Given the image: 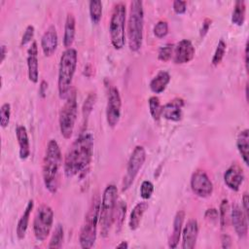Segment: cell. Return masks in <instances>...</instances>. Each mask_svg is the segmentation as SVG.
I'll return each mask as SVG.
<instances>
[{
	"label": "cell",
	"instance_id": "7a4b0ae2",
	"mask_svg": "<svg viewBox=\"0 0 249 249\" xmlns=\"http://www.w3.org/2000/svg\"><path fill=\"white\" fill-rule=\"evenodd\" d=\"M61 166L62 156L59 145L54 139H51L46 147L42 167L44 185L51 194H55L58 190Z\"/></svg>",
	"mask_w": 249,
	"mask_h": 249
},
{
	"label": "cell",
	"instance_id": "bcb514c9",
	"mask_svg": "<svg viewBox=\"0 0 249 249\" xmlns=\"http://www.w3.org/2000/svg\"><path fill=\"white\" fill-rule=\"evenodd\" d=\"M244 58H245V68L248 70V41H246L244 49Z\"/></svg>",
	"mask_w": 249,
	"mask_h": 249
},
{
	"label": "cell",
	"instance_id": "ba28073f",
	"mask_svg": "<svg viewBox=\"0 0 249 249\" xmlns=\"http://www.w3.org/2000/svg\"><path fill=\"white\" fill-rule=\"evenodd\" d=\"M78 114V102L77 92L75 89H72L66 98L64 105L59 112V129L61 135L65 139H69L74 131L75 123Z\"/></svg>",
	"mask_w": 249,
	"mask_h": 249
},
{
	"label": "cell",
	"instance_id": "c3c4849f",
	"mask_svg": "<svg viewBox=\"0 0 249 249\" xmlns=\"http://www.w3.org/2000/svg\"><path fill=\"white\" fill-rule=\"evenodd\" d=\"M116 247H117V248L126 249V248H128V244H127V242H126V241H122V242H121V243H119Z\"/></svg>",
	"mask_w": 249,
	"mask_h": 249
},
{
	"label": "cell",
	"instance_id": "9a60e30c",
	"mask_svg": "<svg viewBox=\"0 0 249 249\" xmlns=\"http://www.w3.org/2000/svg\"><path fill=\"white\" fill-rule=\"evenodd\" d=\"M184 100L182 98H174L161 106V117L168 121L179 122L183 118Z\"/></svg>",
	"mask_w": 249,
	"mask_h": 249
},
{
	"label": "cell",
	"instance_id": "5bb4252c",
	"mask_svg": "<svg viewBox=\"0 0 249 249\" xmlns=\"http://www.w3.org/2000/svg\"><path fill=\"white\" fill-rule=\"evenodd\" d=\"M224 181L231 191H238L244 181V172L239 164L232 163L224 173Z\"/></svg>",
	"mask_w": 249,
	"mask_h": 249
},
{
	"label": "cell",
	"instance_id": "ee69618b",
	"mask_svg": "<svg viewBox=\"0 0 249 249\" xmlns=\"http://www.w3.org/2000/svg\"><path fill=\"white\" fill-rule=\"evenodd\" d=\"M242 207H243V211L245 212V214L248 217V212H249V196H248V194L246 192L242 196Z\"/></svg>",
	"mask_w": 249,
	"mask_h": 249
},
{
	"label": "cell",
	"instance_id": "8fae6325",
	"mask_svg": "<svg viewBox=\"0 0 249 249\" xmlns=\"http://www.w3.org/2000/svg\"><path fill=\"white\" fill-rule=\"evenodd\" d=\"M122 98L119 89L112 86L107 91V105H106V121L110 127H115L121 118Z\"/></svg>",
	"mask_w": 249,
	"mask_h": 249
},
{
	"label": "cell",
	"instance_id": "ffe728a7",
	"mask_svg": "<svg viewBox=\"0 0 249 249\" xmlns=\"http://www.w3.org/2000/svg\"><path fill=\"white\" fill-rule=\"evenodd\" d=\"M16 135L19 146V158L26 160L30 156V144L27 129L24 125H18L16 127Z\"/></svg>",
	"mask_w": 249,
	"mask_h": 249
},
{
	"label": "cell",
	"instance_id": "d590c367",
	"mask_svg": "<svg viewBox=\"0 0 249 249\" xmlns=\"http://www.w3.org/2000/svg\"><path fill=\"white\" fill-rule=\"evenodd\" d=\"M11 119V105L4 103L0 109V124L3 128L7 127Z\"/></svg>",
	"mask_w": 249,
	"mask_h": 249
},
{
	"label": "cell",
	"instance_id": "8992f818",
	"mask_svg": "<svg viewBox=\"0 0 249 249\" xmlns=\"http://www.w3.org/2000/svg\"><path fill=\"white\" fill-rule=\"evenodd\" d=\"M118 189L114 184H109L103 191L100 201L99 227L102 237L109 235L110 230L114 224V215L117 206Z\"/></svg>",
	"mask_w": 249,
	"mask_h": 249
},
{
	"label": "cell",
	"instance_id": "7dc6e473",
	"mask_svg": "<svg viewBox=\"0 0 249 249\" xmlns=\"http://www.w3.org/2000/svg\"><path fill=\"white\" fill-rule=\"evenodd\" d=\"M8 53V50H7V47L5 45H2L1 46V58H0V61L3 62L5 57H6V54Z\"/></svg>",
	"mask_w": 249,
	"mask_h": 249
},
{
	"label": "cell",
	"instance_id": "1f68e13d",
	"mask_svg": "<svg viewBox=\"0 0 249 249\" xmlns=\"http://www.w3.org/2000/svg\"><path fill=\"white\" fill-rule=\"evenodd\" d=\"M229 201L227 198H224L220 204V210H219V221L221 228L224 229L228 226L229 221Z\"/></svg>",
	"mask_w": 249,
	"mask_h": 249
},
{
	"label": "cell",
	"instance_id": "277c9868",
	"mask_svg": "<svg viewBox=\"0 0 249 249\" xmlns=\"http://www.w3.org/2000/svg\"><path fill=\"white\" fill-rule=\"evenodd\" d=\"M77 60V51L73 48L66 49L60 56L58 66L57 89L58 95L61 99H66L71 90V84L76 71Z\"/></svg>",
	"mask_w": 249,
	"mask_h": 249
},
{
	"label": "cell",
	"instance_id": "d6a6232c",
	"mask_svg": "<svg viewBox=\"0 0 249 249\" xmlns=\"http://www.w3.org/2000/svg\"><path fill=\"white\" fill-rule=\"evenodd\" d=\"M226 49H227V45H226V42L223 40V39H220L218 45H217V48L215 50V53L213 54V57H212V65L214 66H217L223 59L224 55H225V53H226Z\"/></svg>",
	"mask_w": 249,
	"mask_h": 249
},
{
	"label": "cell",
	"instance_id": "60d3db41",
	"mask_svg": "<svg viewBox=\"0 0 249 249\" xmlns=\"http://www.w3.org/2000/svg\"><path fill=\"white\" fill-rule=\"evenodd\" d=\"M205 218L211 222H216L219 219V212L215 208H209L205 212Z\"/></svg>",
	"mask_w": 249,
	"mask_h": 249
},
{
	"label": "cell",
	"instance_id": "30bf717a",
	"mask_svg": "<svg viewBox=\"0 0 249 249\" xmlns=\"http://www.w3.org/2000/svg\"><path fill=\"white\" fill-rule=\"evenodd\" d=\"M145 160H146L145 148L141 145L136 146L133 149V151L129 157L128 162H127L126 172L124 176L123 183H122V191L123 192H124L130 188V186L134 182L138 172L142 168Z\"/></svg>",
	"mask_w": 249,
	"mask_h": 249
},
{
	"label": "cell",
	"instance_id": "3957f363",
	"mask_svg": "<svg viewBox=\"0 0 249 249\" xmlns=\"http://www.w3.org/2000/svg\"><path fill=\"white\" fill-rule=\"evenodd\" d=\"M100 196L98 193L91 197L89 209L85 215V220L79 235L80 246L84 249H89L94 245L97 234V226L99 225Z\"/></svg>",
	"mask_w": 249,
	"mask_h": 249
},
{
	"label": "cell",
	"instance_id": "cb8c5ba5",
	"mask_svg": "<svg viewBox=\"0 0 249 249\" xmlns=\"http://www.w3.org/2000/svg\"><path fill=\"white\" fill-rule=\"evenodd\" d=\"M76 34V20L72 13H68L64 24V34H63V46L68 49L71 48Z\"/></svg>",
	"mask_w": 249,
	"mask_h": 249
},
{
	"label": "cell",
	"instance_id": "4fadbf2b",
	"mask_svg": "<svg viewBox=\"0 0 249 249\" xmlns=\"http://www.w3.org/2000/svg\"><path fill=\"white\" fill-rule=\"evenodd\" d=\"M196 50L190 40L183 39L174 46L173 61L176 64H183L190 62L195 57Z\"/></svg>",
	"mask_w": 249,
	"mask_h": 249
},
{
	"label": "cell",
	"instance_id": "5b68a950",
	"mask_svg": "<svg viewBox=\"0 0 249 249\" xmlns=\"http://www.w3.org/2000/svg\"><path fill=\"white\" fill-rule=\"evenodd\" d=\"M144 29V9L141 0L130 2L127 20V41L130 51L137 52L142 47Z\"/></svg>",
	"mask_w": 249,
	"mask_h": 249
},
{
	"label": "cell",
	"instance_id": "52a82bcc",
	"mask_svg": "<svg viewBox=\"0 0 249 249\" xmlns=\"http://www.w3.org/2000/svg\"><path fill=\"white\" fill-rule=\"evenodd\" d=\"M125 5L120 2L114 6L109 23V34L111 44L116 50L123 49L125 43Z\"/></svg>",
	"mask_w": 249,
	"mask_h": 249
},
{
	"label": "cell",
	"instance_id": "ac0fdd59",
	"mask_svg": "<svg viewBox=\"0 0 249 249\" xmlns=\"http://www.w3.org/2000/svg\"><path fill=\"white\" fill-rule=\"evenodd\" d=\"M58 36L54 25H50L41 38V48L46 56H51L57 48Z\"/></svg>",
	"mask_w": 249,
	"mask_h": 249
},
{
	"label": "cell",
	"instance_id": "74e56055",
	"mask_svg": "<svg viewBox=\"0 0 249 249\" xmlns=\"http://www.w3.org/2000/svg\"><path fill=\"white\" fill-rule=\"evenodd\" d=\"M168 33V23L166 20H160L154 26V34L157 38L160 39L167 35Z\"/></svg>",
	"mask_w": 249,
	"mask_h": 249
},
{
	"label": "cell",
	"instance_id": "d4e9b609",
	"mask_svg": "<svg viewBox=\"0 0 249 249\" xmlns=\"http://www.w3.org/2000/svg\"><path fill=\"white\" fill-rule=\"evenodd\" d=\"M236 146L237 150L246 165H248L249 160V130L245 128L241 130L236 138Z\"/></svg>",
	"mask_w": 249,
	"mask_h": 249
},
{
	"label": "cell",
	"instance_id": "f35d334b",
	"mask_svg": "<svg viewBox=\"0 0 249 249\" xmlns=\"http://www.w3.org/2000/svg\"><path fill=\"white\" fill-rule=\"evenodd\" d=\"M34 32H35V28L33 25L29 24L26 26L25 30H24V33L21 37V42H20V45L21 46H25L27 45L29 42H31L33 36H34Z\"/></svg>",
	"mask_w": 249,
	"mask_h": 249
},
{
	"label": "cell",
	"instance_id": "f6af8a7d",
	"mask_svg": "<svg viewBox=\"0 0 249 249\" xmlns=\"http://www.w3.org/2000/svg\"><path fill=\"white\" fill-rule=\"evenodd\" d=\"M47 89H48V82L45 81V80L41 81L40 86H39V95H40L42 98H45V97H46Z\"/></svg>",
	"mask_w": 249,
	"mask_h": 249
},
{
	"label": "cell",
	"instance_id": "484cf974",
	"mask_svg": "<svg viewBox=\"0 0 249 249\" xmlns=\"http://www.w3.org/2000/svg\"><path fill=\"white\" fill-rule=\"evenodd\" d=\"M170 82V75L166 71H160L150 82V89L154 93H161Z\"/></svg>",
	"mask_w": 249,
	"mask_h": 249
},
{
	"label": "cell",
	"instance_id": "2e32d148",
	"mask_svg": "<svg viewBox=\"0 0 249 249\" xmlns=\"http://www.w3.org/2000/svg\"><path fill=\"white\" fill-rule=\"evenodd\" d=\"M231 223L233 229L239 238H245L248 233V224L247 215L239 207V205L234 204L231 209Z\"/></svg>",
	"mask_w": 249,
	"mask_h": 249
},
{
	"label": "cell",
	"instance_id": "9c48e42d",
	"mask_svg": "<svg viewBox=\"0 0 249 249\" xmlns=\"http://www.w3.org/2000/svg\"><path fill=\"white\" fill-rule=\"evenodd\" d=\"M53 223V211L51 206L42 204L38 207L33 220V232L38 241H44L50 234Z\"/></svg>",
	"mask_w": 249,
	"mask_h": 249
},
{
	"label": "cell",
	"instance_id": "7402d4cb",
	"mask_svg": "<svg viewBox=\"0 0 249 249\" xmlns=\"http://www.w3.org/2000/svg\"><path fill=\"white\" fill-rule=\"evenodd\" d=\"M149 208V203L147 201L138 202L131 210L129 220H128V227L131 231H136L141 223L142 217L146 210Z\"/></svg>",
	"mask_w": 249,
	"mask_h": 249
},
{
	"label": "cell",
	"instance_id": "f1b7e54d",
	"mask_svg": "<svg viewBox=\"0 0 249 249\" xmlns=\"http://www.w3.org/2000/svg\"><path fill=\"white\" fill-rule=\"evenodd\" d=\"M63 237H64V231H63V227L60 224H57L53 235L51 237L50 243L48 245V247L50 249H58L62 246V242H63Z\"/></svg>",
	"mask_w": 249,
	"mask_h": 249
},
{
	"label": "cell",
	"instance_id": "8d00e7d4",
	"mask_svg": "<svg viewBox=\"0 0 249 249\" xmlns=\"http://www.w3.org/2000/svg\"><path fill=\"white\" fill-rule=\"evenodd\" d=\"M140 196L144 199V200H147L149 199L153 193H154V185L151 181H148V180H145L142 182L141 186H140Z\"/></svg>",
	"mask_w": 249,
	"mask_h": 249
},
{
	"label": "cell",
	"instance_id": "603a6c76",
	"mask_svg": "<svg viewBox=\"0 0 249 249\" xmlns=\"http://www.w3.org/2000/svg\"><path fill=\"white\" fill-rule=\"evenodd\" d=\"M34 207V201L32 199H30L27 202V205L25 207V210L23 211L22 215L20 216L18 225H17V229H16V233L18 239H23L26 233V231L28 229V224H29V219H30V214L33 210Z\"/></svg>",
	"mask_w": 249,
	"mask_h": 249
},
{
	"label": "cell",
	"instance_id": "4dcf8cb0",
	"mask_svg": "<svg viewBox=\"0 0 249 249\" xmlns=\"http://www.w3.org/2000/svg\"><path fill=\"white\" fill-rule=\"evenodd\" d=\"M95 100H96L95 92H90L87 96V98H86V100L84 102V105H83V120H84V124H85V121L88 120L89 114L91 113V111L93 109V106H94V103H95Z\"/></svg>",
	"mask_w": 249,
	"mask_h": 249
},
{
	"label": "cell",
	"instance_id": "681fc988",
	"mask_svg": "<svg viewBox=\"0 0 249 249\" xmlns=\"http://www.w3.org/2000/svg\"><path fill=\"white\" fill-rule=\"evenodd\" d=\"M245 94H246V100H248V85L247 84L245 87Z\"/></svg>",
	"mask_w": 249,
	"mask_h": 249
},
{
	"label": "cell",
	"instance_id": "b9f144b4",
	"mask_svg": "<svg viewBox=\"0 0 249 249\" xmlns=\"http://www.w3.org/2000/svg\"><path fill=\"white\" fill-rule=\"evenodd\" d=\"M211 22H212V20H211L210 18H205V19L203 20L202 26H201V28H200V33H199L200 37H204V36L206 35V33L208 32L209 27H210V25H211Z\"/></svg>",
	"mask_w": 249,
	"mask_h": 249
},
{
	"label": "cell",
	"instance_id": "f546056e",
	"mask_svg": "<svg viewBox=\"0 0 249 249\" xmlns=\"http://www.w3.org/2000/svg\"><path fill=\"white\" fill-rule=\"evenodd\" d=\"M149 111L155 121H159L161 117V106L158 96H151L149 98Z\"/></svg>",
	"mask_w": 249,
	"mask_h": 249
},
{
	"label": "cell",
	"instance_id": "e0dca14e",
	"mask_svg": "<svg viewBox=\"0 0 249 249\" xmlns=\"http://www.w3.org/2000/svg\"><path fill=\"white\" fill-rule=\"evenodd\" d=\"M182 248L193 249L198 235V224L196 219H190L182 230Z\"/></svg>",
	"mask_w": 249,
	"mask_h": 249
},
{
	"label": "cell",
	"instance_id": "44dd1931",
	"mask_svg": "<svg viewBox=\"0 0 249 249\" xmlns=\"http://www.w3.org/2000/svg\"><path fill=\"white\" fill-rule=\"evenodd\" d=\"M184 219H185V212L183 210H179L174 217L172 232L168 239V246L170 248H176L179 243L180 236H181L182 230H183Z\"/></svg>",
	"mask_w": 249,
	"mask_h": 249
},
{
	"label": "cell",
	"instance_id": "6da1fadb",
	"mask_svg": "<svg viewBox=\"0 0 249 249\" xmlns=\"http://www.w3.org/2000/svg\"><path fill=\"white\" fill-rule=\"evenodd\" d=\"M92 155L93 136L89 132L82 131L65 155L63 162L65 176L72 178L79 174H85L91 162Z\"/></svg>",
	"mask_w": 249,
	"mask_h": 249
},
{
	"label": "cell",
	"instance_id": "d6986e66",
	"mask_svg": "<svg viewBox=\"0 0 249 249\" xmlns=\"http://www.w3.org/2000/svg\"><path fill=\"white\" fill-rule=\"evenodd\" d=\"M27 72L30 82L36 84L39 80V60L37 43L32 42L27 51Z\"/></svg>",
	"mask_w": 249,
	"mask_h": 249
},
{
	"label": "cell",
	"instance_id": "e575fe53",
	"mask_svg": "<svg viewBox=\"0 0 249 249\" xmlns=\"http://www.w3.org/2000/svg\"><path fill=\"white\" fill-rule=\"evenodd\" d=\"M173 50H174V45L170 44V43H167L164 46L160 47L159 50V53H158L159 60L163 61V62L168 61L173 54Z\"/></svg>",
	"mask_w": 249,
	"mask_h": 249
},
{
	"label": "cell",
	"instance_id": "4316f807",
	"mask_svg": "<svg viewBox=\"0 0 249 249\" xmlns=\"http://www.w3.org/2000/svg\"><path fill=\"white\" fill-rule=\"evenodd\" d=\"M246 14V6L243 0H237L234 3V8L231 15V21L233 24L237 26H241L245 20Z\"/></svg>",
	"mask_w": 249,
	"mask_h": 249
},
{
	"label": "cell",
	"instance_id": "836d02e7",
	"mask_svg": "<svg viewBox=\"0 0 249 249\" xmlns=\"http://www.w3.org/2000/svg\"><path fill=\"white\" fill-rule=\"evenodd\" d=\"M125 209H126V205L124 201H120L117 206H116V210H115V215H114V223H116V227H118L119 229H121L123 223H124V219L125 216Z\"/></svg>",
	"mask_w": 249,
	"mask_h": 249
},
{
	"label": "cell",
	"instance_id": "7bdbcfd3",
	"mask_svg": "<svg viewBox=\"0 0 249 249\" xmlns=\"http://www.w3.org/2000/svg\"><path fill=\"white\" fill-rule=\"evenodd\" d=\"M221 242H222V247L223 248H231V238L229 234H223L221 237Z\"/></svg>",
	"mask_w": 249,
	"mask_h": 249
},
{
	"label": "cell",
	"instance_id": "7c38bea8",
	"mask_svg": "<svg viewBox=\"0 0 249 249\" xmlns=\"http://www.w3.org/2000/svg\"><path fill=\"white\" fill-rule=\"evenodd\" d=\"M191 189L195 195L205 198L212 195L213 184L203 170H196L191 177Z\"/></svg>",
	"mask_w": 249,
	"mask_h": 249
},
{
	"label": "cell",
	"instance_id": "ab89813d",
	"mask_svg": "<svg viewBox=\"0 0 249 249\" xmlns=\"http://www.w3.org/2000/svg\"><path fill=\"white\" fill-rule=\"evenodd\" d=\"M173 11L178 14V15H181V14H184L187 10V2L186 1H181V0H175L173 1Z\"/></svg>",
	"mask_w": 249,
	"mask_h": 249
},
{
	"label": "cell",
	"instance_id": "83f0119b",
	"mask_svg": "<svg viewBox=\"0 0 249 249\" xmlns=\"http://www.w3.org/2000/svg\"><path fill=\"white\" fill-rule=\"evenodd\" d=\"M102 2L99 0H91L89 2V17L92 23L97 24L102 18Z\"/></svg>",
	"mask_w": 249,
	"mask_h": 249
}]
</instances>
